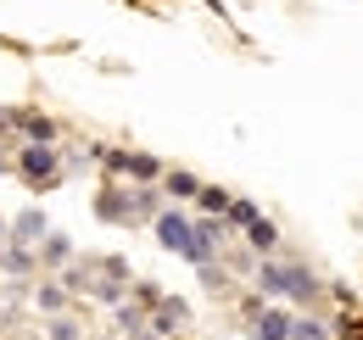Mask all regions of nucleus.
<instances>
[{
	"mask_svg": "<svg viewBox=\"0 0 363 340\" xmlns=\"http://www.w3.org/2000/svg\"><path fill=\"white\" fill-rule=\"evenodd\" d=\"M184 318H190V312H184V301H179V296H168L162 307H157L151 329H157V335H174V329H184Z\"/></svg>",
	"mask_w": 363,
	"mask_h": 340,
	"instance_id": "nucleus-10",
	"label": "nucleus"
},
{
	"mask_svg": "<svg viewBox=\"0 0 363 340\" xmlns=\"http://www.w3.org/2000/svg\"><path fill=\"white\" fill-rule=\"evenodd\" d=\"M257 290L269 301H279V296H291V301H308L318 296V279L308 273V268H296V262H279V256H263L257 262Z\"/></svg>",
	"mask_w": 363,
	"mask_h": 340,
	"instance_id": "nucleus-1",
	"label": "nucleus"
},
{
	"mask_svg": "<svg viewBox=\"0 0 363 340\" xmlns=\"http://www.w3.org/2000/svg\"><path fill=\"white\" fill-rule=\"evenodd\" d=\"M162 190H168L174 201H196L201 178H196V173H184V168H174V173H162Z\"/></svg>",
	"mask_w": 363,
	"mask_h": 340,
	"instance_id": "nucleus-11",
	"label": "nucleus"
},
{
	"mask_svg": "<svg viewBox=\"0 0 363 340\" xmlns=\"http://www.w3.org/2000/svg\"><path fill=\"white\" fill-rule=\"evenodd\" d=\"M0 234H6V217H0Z\"/></svg>",
	"mask_w": 363,
	"mask_h": 340,
	"instance_id": "nucleus-20",
	"label": "nucleus"
},
{
	"mask_svg": "<svg viewBox=\"0 0 363 340\" xmlns=\"http://www.w3.org/2000/svg\"><path fill=\"white\" fill-rule=\"evenodd\" d=\"M106 173L129 178V184H151V178H162V162L145 151H106Z\"/></svg>",
	"mask_w": 363,
	"mask_h": 340,
	"instance_id": "nucleus-4",
	"label": "nucleus"
},
{
	"mask_svg": "<svg viewBox=\"0 0 363 340\" xmlns=\"http://www.w3.org/2000/svg\"><path fill=\"white\" fill-rule=\"evenodd\" d=\"M0 268H6V273H34V246H6V251H0Z\"/></svg>",
	"mask_w": 363,
	"mask_h": 340,
	"instance_id": "nucleus-13",
	"label": "nucleus"
},
{
	"mask_svg": "<svg viewBox=\"0 0 363 340\" xmlns=\"http://www.w3.org/2000/svg\"><path fill=\"white\" fill-rule=\"evenodd\" d=\"M291 324H296V312L279 307V301H269L257 318H246V335L252 340H291Z\"/></svg>",
	"mask_w": 363,
	"mask_h": 340,
	"instance_id": "nucleus-5",
	"label": "nucleus"
},
{
	"mask_svg": "<svg viewBox=\"0 0 363 340\" xmlns=\"http://www.w3.org/2000/svg\"><path fill=\"white\" fill-rule=\"evenodd\" d=\"M229 201H235V196H229V190H218V184H201V190H196V207H201V212H213V217H224Z\"/></svg>",
	"mask_w": 363,
	"mask_h": 340,
	"instance_id": "nucleus-12",
	"label": "nucleus"
},
{
	"mask_svg": "<svg viewBox=\"0 0 363 340\" xmlns=\"http://www.w3.org/2000/svg\"><path fill=\"white\" fill-rule=\"evenodd\" d=\"M40 251H45V262H67V256H73V240H67V234H45Z\"/></svg>",
	"mask_w": 363,
	"mask_h": 340,
	"instance_id": "nucleus-14",
	"label": "nucleus"
},
{
	"mask_svg": "<svg viewBox=\"0 0 363 340\" xmlns=\"http://www.w3.org/2000/svg\"><path fill=\"white\" fill-rule=\"evenodd\" d=\"M240 234H246V246H252L257 256H274V251H279V229H274L263 212L252 217V223H240Z\"/></svg>",
	"mask_w": 363,
	"mask_h": 340,
	"instance_id": "nucleus-8",
	"label": "nucleus"
},
{
	"mask_svg": "<svg viewBox=\"0 0 363 340\" xmlns=\"http://www.w3.org/2000/svg\"><path fill=\"white\" fill-rule=\"evenodd\" d=\"M6 168H11V157H6V145H0V173H6Z\"/></svg>",
	"mask_w": 363,
	"mask_h": 340,
	"instance_id": "nucleus-18",
	"label": "nucleus"
},
{
	"mask_svg": "<svg viewBox=\"0 0 363 340\" xmlns=\"http://www.w3.org/2000/svg\"><path fill=\"white\" fill-rule=\"evenodd\" d=\"M40 307H45V312H62V307H67V290H62V285H45V290H40Z\"/></svg>",
	"mask_w": 363,
	"mask_h": 340,
	"instance_id": "nucleus-16",
	"label": "nucleus"
},
{
	"mask_svg": "<svg viewBox=\"0 0 363 340\" xmlns=\"http://www.w3.org/2000/svg\"><path fill=\"white\" fill-rule=\"evenodd\" d=\"M11 123L28 134V145H56V123L45 112H11Z\"/></svg>",
	"mask_w": 363,
	"mask_h": 340,
	"instance_id": "nucleus-9",
	"label": "nucleus"
},
{
	"mask_svg": "<svg viewBox=\"0 0 363 340\" xmlns=\"http://www.w3.org/2000/svg\"><path fill=\"white\" fill-rule=\"evenodd\" d=\"M151 207H157L151 184H135V190H101V196H95V212H101V217H118V223H129V217H151Z\"/></svg>",
	"mask_w": 363,
	"mask_h": 340,
	"instance_id": "nucleus-2",
	"label": "nucleus"
},
{
	"mask_svg": "<svg viewBox=\"0 0 363 340\" xmlns=\"http://www.w3.org/2000/svg\"><path fill=\"white\" fill-rule=\"evenodd\" d=\"M291 340H330V329H324L318 318H296V324H291Z\"/></svg>",
	"mask_w": 363,
	"mask_h": 340,
	"instance_id": "nucleus-15",
	"label": "nucleus"
},
{
	"mask_svg": "<svg viewBox=\"0 0 363 340\" xmlns=\"http://www.w3.org/2000/svg\"><path fill=\"white\" fill-rule=\"evenodd\" d=\"M6 123H11V112H6V106H0V128H6Z\"/></svg>",
	"mask_w": 363,
	"mask_h": 340,
	"instance_id": "nucleus-19",
	"label": "nucleus"
},
{
	"mask_svg": "<svg viewBox=\"0 0 363 340\" xmlns=\"http://www.w3.org/2000/svg\"><path fill=\"white\" fill-rule=\"evenodd\" d=\"M50 340H79V324H67V318H56V324H50Z\"/></svg>",
	"mask_w": 363,
	"mask_h": 340,
	"instance_id": "nucleus-17",
	"label": "nucleus"
},
{
	"mask_svg": "<svg viewBox=\"0 0 363 340\" xmlns=\"http://www.w3.org/2000/svg\"><path fill=\"white\" fill-rule=\"evenodd\" d=\"M17 173H23L34 190L62 184V157H56V145H23V151H17Z\"/></svg>",
	"mask_w": 363,
	"mask_h": 340,
	"instance_id": "nucleus-3",
	"label": "nucleus"
},
{
	"mask_svg": "<svg viewBox=\"0 0 363 340\" xmlns=\"http://www.w3.org/2000/svg\"><path fill=\"white\" fill-rule=\"evenodd\" d=\"M190 229H196V223H190V217L179 212V207H162V212H157V240H162V251H190Z\"/></svg>",
	"mask_w": 363,
	"mask_h": 340,
	"instance_id": "nucleus-6",
	"label": "nucleus"
},
{
	"mask_svg": "<svg viewBox=\"0 0 363 340\" xmlns=\"http://www.w3.org/2000/svg\"><path fill=\"white\" fill-rule=\"evenodd\" d=\"M45 234H50V217L40 212V207H28V212H17L6 223V240H11V246H40Z\"/></svg>",
	"mask_w": 363,
	"mask_h": 340,
	"instance_id": "nucleus-7",
	"label": "nucleus"
}]
</instances>
